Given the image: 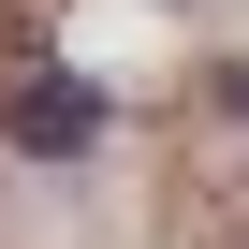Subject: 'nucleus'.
Here are the masks:
<instances>
[{
    "mask_svg": "<svg viewBox=\"0 0 249 249\" xmlns=\"http://www.w3.org/2000/svg\"><path fill=\"white\" fill-rule=\"evenodd\" d=\"M88 117H103L88 88H44V103H15V132H30V147H88Z\"/></svg>",
    "mask_w": 249,
    "mask_h": 249,
    "instance_id": "1",
    "label": "nucleus"
}]
</instances>
